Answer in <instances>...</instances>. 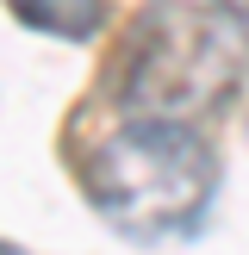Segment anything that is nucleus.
<instances>
[{
	"label": "nucleus",
	"instance_id": "obj_3",
	"mask_svg": "<svg viewBox=\"0 0 249 255\" xmlns=\"http://www.w3.org/2000/svg\"><path fill=\"white\" fill-rule=\"evenodd\" d=\"M6 12L44 37H69V44H87L106 31V0H6Z\"/></svg>",
	"mask_w": 249,
	"mask_h": 255
},
{
	"label": "nucleus",
	"instance_id": "obj_4",
	"mask_svg": "<svg viewBox=\"0 0 249 255\" xmlns=\"http://www.w3.org/2000/svg\"><path fill=\"white\" fill-rule=\"evenodd\" d=\"M218 6H224V12H231V19H237V25L249 31V0H218Z\"/></svg>",
	"mask_w": 249,
	"mask_h": 255
},
{
	"label": "nucleus",
	"instance_id": "obj_1",
	"mask_svg": "<svg viewBox=\"0 0 249 255\" xmlns=\"http://www.w3.org/2000/svg\"><path fill=\"white\" fill-rule=\"evenodd\" d=\"M81 193L112 231L137 243H168L206 224L218 193V156L187 119L131 112V125L81 156Z\"/></svg>",
	"mask_w": 249,
	"mask_h": 255
},
{
	"label": "nucleus",
	"instance_id": "obj_2",
	"mask_svg": "<svg viewBox=\"0 0 249 255\" xmlns=\"http://www.w3.org/2000/svg\"><path fill=\"white\" fill-rule=\"evenodd\" d=\"M243 25L218 0H149L131 25L119 106L143 119H187L224 106L243 81Z\"/></svg>",
	"mask_w": 249,
	"mask_h": 255
}]
</instances>
